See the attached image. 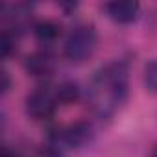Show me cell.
Wrapping results in <instances>:
<instances>
[{
	"instance_id": "11",
	"label": "cell",
	"mask_w": 157,
	"mask_h": 157,
	"mask_svg": "<svg viewBox=\"0 0 157 157\" xmlns=\"http://www.w3.org/2000/svg\"><path fill=\"white\" fill-rule=\"evenodd\" d=\"M33 157H63V151L57 150V148H54V146H50V144H46V146L41 148Z\"/></svg>"
},
{
	"instance_id": "13",
	"label": "cell",
	"mask_w": 157,
	"mask_h": 157,
	"mask_svg": "<svg viewBox=\"0 0 157 157\" xmlns=\"http://www.w3.org/2000/svg\"><path fill=\"white\" fill-rule=\"evenodd\" d=\"M2 80H4V83H2V93L4 94H8V91H10V87H11V78H10V72H2Z\"/></svg>"
},
{
	"instance_id": "5",
	"label": "cell",
	"mask_w": 157,
	"mask_h": 157,
	"mask_svg": "<svg viewBox=\"0 0 157 157\" xmlns=\"http://www.w3.org/2000/svg\"><path fill=\"white\" fill-rule=\"evenodd\" d=\"M24 70L37 80H50L57 68V59L52 50L41 48L24 57Z\"/></svg>"
},
{
	"instance_id": "15",
	"label": "cell",
	"mask_w": 157,
	"mask_h": 157,
	"mask_svg": "<svg viewBox=\"0 0 157 157\" xmlns=\"http://www.w3.org/2000/svg\"><path fill=\"white\" fill-rule=\"evenodd\" d=\"M150 157H157V144L153 146V150H151V153H150Z\"/></svg>"
},
{
	"instance_id": "10",
	"label": "cell",
	"mask_w": 157,
	"mask_h": 157,
	"mask_svg": "<svg viewBox=\"0 0 157 157\" xmlns=\"http://www.w3.org/2000/svg\"><path fill=\"white\" fill-rule=\"evenodd\" d=\"M142 82H144V87L157 94V59H150L146 65H144V70H142Z\"/></svg>"
},
{
	"instance_id": "1",
	"label": "cell",
	"mask_w": 157,
	"mask_h": 157,
	"mask_svg": "<svg viewBox=\"0 0 157 157\" xmlns=\"http://www.w3.org/2000/svg\"><path fill=\"white\" fill-rule=\"evenodd\" d=\"M129 96V63L115 59L98 68L87 87V102L100 120H109Z\"/></svg>"
},
{
	"instance_id": "4",
	"label": "cell",
	"mask_w": 157,
	"mask_h": 157,
	"mask_svg": "<svg viewBox=\"0 0 157 157\" xmlns=\"http://www.w3.org/2000/svg\"><path fill=\"white\" fill-rule=\"evenodd\" d=\"M57 107H61L57 91H56V85H50V83L37 85L32 93H28V96L24 100L26 115L37 122L52 118L56 115Z\"/></svg>"
},
{
	"instance_id": "9",
	"label": "cell",
	"mask_w": 157,
	"mask_h": 157,
	"mask_svg": "<svg viewBox=\"0 0 157 157\" xmlns=\"http://www.w3.org/2000/svg\"><path fill=\"white\" fill-rule=\"evenodd\" d=\"M19 39H21V33H17L13 30H8V28L2 30L0 48H2V57L4 59H10L11 56H15V52L19 48Z\"/></svg>"
},
{
	"instance_id": "12",
	"label": "cell",
	"mask_w": 157,
	"mask_h": 157,
	"mask_svg": "<svg viewBox=\"0 0 157 157\" xmlns=\"http://www.w3.org/2000/svg\"><path fill=\"white\" fill-rule=\"evenodd\" d=\"M59 8H61L67 15H70V13H74V11L78 10V4H76V2H63V4H59Z\"/></svg>"
},
{
	"instance_id": "8",
	"label": "cell",
	"mask_w": 157,
	"mask_h": 157,
	"mask_svg": "<svg viewBox=\"0 0 157 157\" xmlns=\"http://www.w3.org/2000/svg\"><path fill=\"white\" fill-rule=\"evenodd\" d=\"M56 91H57V98H59L61 105H72L82 98V87L72 80H65V82L57 83Z\"/></svg>"
},
{
	"instance_id": "3",
	"label": "cell",
	"mask_w": 157,
	"mask_h": 157,
	"mask_svg": "<svg viewBox=\"0 0 157 157\" xmlns=\"http://www.w3.org/2000/svg\"><path fill=\"white\" fill-rule=\"evenodd\" d=\"M94 139V128L89 120H78L68 126H59L50 129L48 144L57 150H80L91 144Z\"/></svg>"
},
{
	"instance_id": "14",
	"label": "cell",
	"mask_w": 157,
	"mask_h": 157,
	"mask_svg": "<svg viewBox=\"0 0 157 157\" xmlns=\"http://www.w3.org/2000/svg\"><path fill=\"white\" fill-rule=\"evenodd\" d=\"M0 157H22L17 150H11V148H8V146H4L2 148V155Z\"/></svg>"
},
{
	"instance_id": "6",
	"label": "cell",
	"mask_w": 157,
	"mask_h": 157,
	"mask_svg": "<svg viewBox=\"0 0 157 157\" xmlns=\"http://www.w3.org/2000/svg\"><path fill=\"white\" fill-rule=\"evenodd\" d=\"M104 11L113 22L126 26L139 19L140 4L135 2V0H113V2L104 4Z\"/></svg>"
},
{
	"instance_id": "7",
	"label": "cell",
	"mask_w": 157,
	"mask_h": 157,
	"mask_svg": "<svg viewBox=\"0 0 157 157\" xmlns=\"http://www.w3.org/2000/svg\"><path fill=\"white\" fill-rule=\"evenodd\" d=\"M32 33L37 43H41L43 46H50L61 37L63 26L54 19H41L32 22Z\"/></svg>"
},
{
	"instance_id": "2",
	"label": "cell",
	"mask_w": 157,
	"mask_h": 157,
	"mask_svg": "<svg viewBox=\"0 0 157 157\" xmlns=\"http://www.w3.org/2000/svg\"><path fill=\"white\" fill-rule=\"evenodd\" d=\"M98 46V32L91 22H78L74 24L65 41H63V56L70 63H83L87 61Z\"/></svg>"
}]
</instances>
